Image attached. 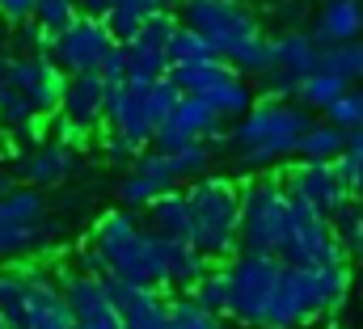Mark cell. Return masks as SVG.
Returning a JSON list of instances; mask_svg holds the SVG:
<instances>
[{
	"instance_id": "cell-1",
	"label": "cell",
	"mask_w": 363,
	"mask_h": 329,
	"mask_svg": "<svg viewBox=\"0 0 363 329\" xmlns=\"http://www.w3.org/2000/svg\"><path fill=\"white\" fill-rule=\"evenodd\" d=\"M178 26L194 30L237 77H262L271 64V34L250 0H182Z\"/></svg>"
},
{
	"instance_id": "cell-2",
	"label": "cell",
	"mask_w": 363,
	"mask_h": 329,
	"mask_svg": "<svg viewBox=\"0 0 363 329\" xmlns=\"http://www.w3.org/2000/svg\"><path fill=\"white\" fill-rule=\"evenodd\" d=\"M351 291H355V266L351 262L321 266V270L283 266L262 329H304V325H317V321H330L334 313L347 308Z\"/></svg>"
},
{
	"instance_id": "cell-3",
	"label": "cell",
	"mask_w": 363,
	"mask_h": 329,
	"mask_svg": "<svg viewBox=\"0 0 363 329\" xmlns=\"http://www.w3.org/2000/svg\"><path fill=\"white\" fill-rule=\"evenodd\" d=\"M308 127H313V114H308L304 106H296V101H262V97H258L254 110H250L241 123H233V131H228V152H233L237 169L262 177V173L274 169L279 161L296 157L300 135H304Z\"/></svg>"
},
{
	"instance_id": "cell-4",
	"label": "cell",
	"mask_w": 363,
	"mask_h": 329,
	"mask_svg": "<svg viewBox=\"0 0 363 329\" xmlns=\"http://www.w3.org/2000/svg\"><path fill=\"white\" fill-rule=\"evenodd\" d=\"M89 245L106 262V279L140 283V287H161L165 283V241L144 228V220L127 207L101 211L93 220Z\"/></svg>"
},
{
	"instance_id": "cell-5",
	"label": "cell",
	"mask_w": 363,
	"mask_h": 329,
	"mask_svg": "<svg viewBox=\"0 0 363 329\" xmlns=\"http://www.w3.org/2000/svg\"><path fill=\"white\" fill-rule=\"evenodd\" d=\"M190 245L207 262H233L241 253V186L224 173H207L186 190Z\"/></svg>"
},
{
	"instance_id": "cell-6",
	"label": "cell",
	"mask_w": 363,
	"mask_h": 329,
	"mask_svg": "<svg viewBox=\"0 0 363 329\" xmlns=\"http://www.w3.org/2000/svg\"><path fill=\"white\" fill-rule=\"evenodd\" d=\"M178 89L165 81H152V84H114L110 89V101H106V131H114V135H123L131 148H148L152 144V135H157V127L165 123V114L178 106Z\"/></svg>"
},
{
	"instance_id": "cell-7",
	"label": "cell",
	"mask_w": 363,
	"mask_h": 329,
	"mask_svg": "<svg viewBox=\"0 0 363 329\" xmlns=\"http://www.w3.org/2000/svg\"><path fill=\"white\" fill-rule=\"evenodd\" d=\"M291 194L283 177H250L241 186V253H267L274 257L287 233Z\"/></svg>"
},
{
	"instance_id": "cell-8",
	"label": "cell",
	"mask_w": 363,
	"mask_h": 329,
	"mask_svg": "<svg viewBox=\"0 0 363 329\" xmlns=\"http://www.w3.org/2000/svg\"><path fill=\"white\" fill-rule=\"evenodd\" d=\"M321 68V47L313 43L308 30H279L271 34V64L258 77L254 93L262 101H296L300 81Z\"/></svg>"
},
{
	"instance_id": "cell-9",
	"label": "cell",
	"mask_w": 363,
	"mask_h": 329,
	"mask_svg": "<svg viewBox=\"0 0 363 329\" xmlns=\"http://www.w3.org/2000/svg\"><path fill=\"white\" fill-rule=\"evenodd\" d=\"M274 262L291 266V270H321V266H342L347 253H342V245H338V237H334L325 216H317L313 207L291 199L287 233H283V245L274 253Z\"/></svg>"
},
{
	"instance_id": "cell-10",
	"label": "cell",
	"mask_w": 363,
	"mask_h": 329,
	"mask_svg": "<svg viewBox=\"0 0 363 329\" xmlns=\"http://www.w3.org/2000/svg\"><path fill=\"white\" fill-rule=\"evenodd\" d=\"M279 274H283V266L274 257H267V253H237L228 262V279H233V308H228V317L237 325L262 329Z\"/></svg>"
},
{
	"instance_id": "cell-11",
	"label": "cell",
	"mask_w": 363,
	"mask_h": 329,
	"mask_svg": "<svg viewBox=\"0 0 363 329\" xmlns=\"http://www.w3.org/2000/svg\"><path fill=\"white\" fill-rule=\"evenodd\" d=\"M64 84H68V77L55 68V60H51V55H9L4 89H13L17 97H26V101H30V110H34L38 118L60 114Z\"/></svg>"
},
{
	"instance_id": "cell-12",
	"label": "cell",
	"mask_w": 363,
	"mask_h": 329,
	"mask_svg": "<svg viewBox=\"0 0 363 329\" xmlns=\"http://www.w3.org/2000/svg\"><path fill=\"white\" fill-rule=\"evenodd\" d=\"M114 34L106 30V21H89V17H77L55 43H51V60L64 77H89L101 72V64L110 60L114 51Z\"/></svg>"
},
{
	"instance_id": "cell-13",
	"label": "cell",
	"mask_w": 363,
	"mask_h": 329,
	"mask_svg": "<svg viewBox=\"0 0 363 329\" xmlns=\"http://www.w3.org/2000/svg\"><path fill=\"white\" fill-rule=\"evenodd\" d=\"M81 169H85V161H81L77 148H68V144H60V140H43L38 148L17 152V161H13V182H21V186L47 194V190H64L68 182H77Z\"/></svg>"
},
{
	"instance_id": "cell-14",
	"label": "cell",
	"mask_w": 363,
	"mask_h": 329,
	"mask_svg": "<svg viewBox=\"0 0 363 329\" xmlns=\"http://www.w3.org/2000/svg\"><path fill=\"white\" fill-rule=\"evenodd\" d=\"M224 123L211 114V106L203 97H178V106L165 114V123L157 127L152 135V148L157 152H178V148H190V144H216L224 140Z\"/></svg>"
},
{
	"instance_id": "cell-15",
	"label": "cell",
	"mask_w": 363,
	"mask_h": 329,
	"mask_svg": "<svg viewBox=\"0 0 363 329\" xmlns=\"http://www.w3.org/2000/svg\"><path fill=\"white\" fill-rule=\"evenodd\" d=\"M174 30H178V17H174V9H165V13H157L131 43H123L127 81L131 84H152L169 72V38H174Z\"/></svg>"
},
{
	"instance_id": "cell-16",
	"label": "cell",
	"mask_w": 363,
	"mask_h": 329,
	"mask_svg": "<svg viewBox=\"0 0 363 329\" xmlns=\"http://www.w3.org/2000/svg\"><path fill=\"white\" fill-rule=\"evenodd\" d=\"M178 173H174V161H169V152H140L131 169H123V177H118V186H114V194H118V203L127 207V211H148L161 194H169V190H178Z\"/></svg>"
},
{
	"instance_id": "cell-17",
	"label": "cell",
	"mask_w": 363,
	"mask_h": 329,
	"mask_svg": "<svg viewBox=\"0 0 363 329\" xmlns=\"http://www.w3.org/2000/svg\"><path fill=\"white\" fill-rule=\"evenodd\" d=\"M283 186H287V194L296 199V203H304V207H313L317 216H334L347 199H351V190L342 186V177H338V169L334 164H308L300 161L296 169H287L283 173Z\"/></svg>"
},
{
	"instance_id": "cell-18",
	"label": "cell",
	"mask_w": 363,
	"mask_h": 329,
	"mask_svg": "<svg viewBox=\"0 0 363 329\" xmlns=\"http://www.w3.org/2000/svg\"><path fill=\"white\" fill-rule=\"evenodd\" d=\"M106 101H110V84L101 72H89V77H68L64 84V101H60V123H72L81 131H97L106 123Z\"/></svg>"
},
{
	"instance_id": "cell-19",
	"label": "cell",
	"mask_w": 363,
	"mask_h": 329,
	"mask_svg": "<svg viewBox=\"0 0 363 329\" xmlns=\"http://www.w3.org/2000/svg\"><path fill=\"white\" fill-rule=\"evenodd\" d=\"M313 43L321 51L342 47V43H359L363 38V0H321L308 26Z\"/></svg>"
},
{
	"instance_id": "cell-20",
	"label": "cell",
	"mask_w": 363,
	"mask_h": 329,
	"mask_svg": "<svg viewBox=\"0 0 363 329\" xmlns=\"http://www.w3.org/2000/svg\"><path fill=\"white\" fill-rule=\"evenodd\" d=\"M60 291H64L68 313H72V321H77V325L118 317V313H114V300H110L106 279H93V274H81V270H64V274H60Z\"/></svg>"
},
{
	"instance_id": "cell-21",
	"label": "cell",
	"mask_w": 363,
	"mask_h": 329,
	"mask_svg": "<svg viewBox=\"0 0 363 329\" xmlns=\"http://www.w3.org/2000/svg\"><path fill=\"white\" fill-rule=\"evenodd\" d=\"M211 262L190 245V241H165V283L161 291H174V296H190V287L203 279Z\"/></svg>"
},
{
	"instance_id": "cell-22",
	"label": "cell",
	"mask_w": 363,
	"mask_h": 329,
	"mask_svg": "<svg viewBox=\"0 0 363 329\" xmlns=\"http://www.w3.org/2000/svg\"><path fill=\"white\" fill-rule=\"evenodd\" d=\"M144 228L157 233L161 241H190V207H186V194H182V190L161 194V199L144 211Z\"/></svg>"
},
{
	"instance_id": "cell-23",
	"label": "cell",
	"mask_w": 363,
	"mask_h": 329,
	"mask_svg": "<svg viewBox=\"0 0 363 329\" xmlns=\"http://www.w3.org/2000/svg\"><path fill=\"white\" fill-rule=\"evenodd\" d=\"M55 237H64V220H55V216H47L43 224H0V257L38 253Z\"/></svg>"
},
{
	"instance_id": "cell-24",
	"label": "cell",
	"mask_w": 363,
	"mask_h": 329,
	"mask_svg": "<svg viewBox=\"0 0 363 329\" xmlns=\"http://www.w3.org/2000/svg\"><path fill=\"white\" fill-rule=\"evenodd\" d=\"M237 72L220 60H203V64H182V68H169L165 81L178 89L182 97H207L211 89H220L224 81H233Z\"/></svg>"
},
{
	"instance_id": "cell-25",
	"label": "cell",
	"mask_w": 363,
	"mask_h": 329,
	"mask_svg": "<svg viewBox=\"0 0 363 329\" xmlns=\"http://www.w3.org/2000/svg\"><path fill=\"white\" fill-rule=\"evenodd\" d=\"M169 9V0H114V9H110V17H106V30L114 34V43L123 47V43H131L157 13H165Z\"/></svg>"
},
{
	"instance_id": "cell-26",
	"label": "cell",
	"mask_w": 363,
	"mask_h": 329,
	"mask_svg": "<svg viewBox=\"0 0 363 329\" xmlns=\"http://www.w3.org/2000/svg\"><path fill=\"white\" fill-rule=\"evenodd\" d=\"M190 300L203 308V313H211V317H228V308H233V279H228V262H211L207 270H203V279L190 287Z\"/></svg>"
},
{
	"instance_id": "cell-27",
	"label": "cell",
	"mask_w": 363,
	"mask_h": 329,
	"mask_svg": "<svg viewBox=\"0 0 363 329\" xmlns=\"http://www.w3.org/2000/svg\"><path fill=\"white\" fill-rule=\"evenodd\" d=\"M203 101L211 106V114H216L220 123H241V118L254 110L258 93H254V84L245 81V77H233V81H224L220 89H211Z\"/></svg>"
},
{
	"instance_id": "cell-28",
	"label": "cell",
	"mask_w": 363,
	"mask_h": 329,
	"mask_svg": "<svg viewBox=\"0 0 363 329\" xmlns=\"http://www.w3.org/2000/svg\"><path fill=\"white\" fill-rule=\"evenodd\" d=\"M342 148H347V135L321 118V123H313V127L300 135L296 157H300V161H308V164H334L338 157H342Z\"/></svg>"
},
{
	"instance_id": "cell-29",
	"label": "cell",
	"mask_w": 363,
	"mask_h": 329,
	"mask_svg": "<svg viewBox=\"0 0 363 329\" xmlns=\"http://www.w3.org/2000/svg\"><path fill=\"white\" fill-rule=\"evenodd\" d=\"M330 228H334L338 245H342V253H347V262H351V257L359 262L363 257V203L347 199V203L330 216Z\"/></svg>"
},
{
	"instance_id": "cell-30",
	"label": "cell",
	"mask_w": 363,
	"mask_h": 329,
	"mask_svg": "<svg viewBox=\"0 0 363 329\" xmlns=\"http://www.w3.org/2000/svg\"><path fill=\"white\" fill-rule=\"evenodd\" d=\"M347 89H351L347 81H338V77H330V72H321V68H317L313 77H304V81H300L296 106H304V110H321V114H325V110H330Z\"/></svg>"
},
{
	"instance_id": "cell-31",
	"label": "cell",
	"mask_w": 363,
	"mask_h": 329,
	"mask_svg": "<svg viewBox=\"0 0 363 329\" xmlns=\"http://www.w3.org/2000/svg\"><path fill=\"white\" fill-rule=\"evenodd\" d=\"M321 72H330V77H338L347 84H359L363 81V38L321 51Z\"/></svg>"
},
{
	"instance_id": "cell-32",
	"label": "cell",
	"mask_w": 363,
	"mask_h": 329,
	"mask_svg": "<svg viewBox=\"0 0 363 329\" xmlns=\"http://www.w3.org/2000/svg\"><path fill=\"white\" fill-rule=\"evenodd\" d=\"M77 17H81V13H77V0H38V4H34V13H30V21H34L51 43H55V38H60Z\"/></svg>"
},
{
	"instance_id": "cell-33",
	"label": "cell",
	"mask_w": 363,
	"mask_h": 329,
	"mask_svg": "<svg viewBox=\"0 0 363 329\" xmlns=\"http://www.w3.org/2000/svg\"><path fill=\"white\" fill-rule=\"evenodd\" d=\"M0 317L9 329H21L26 321V270H0Z\"/></svg>"
},
{
	"instance_id": "cell-34",
	"label": "cell",
	"mask_w": 363,
	"mask_h": 329,
	"mask_svg": "<svg viewBox=\"0 0 363 329\" xmlns=\"http://www.w3.org/2000/svg\"><path fill=\"white\" fill-rule=\"evenodd\" d=\"M325 123L330 127H338L342 135H355V131H363V84H351L330 110H325Z\"/></svg>"
},
{
	"instance_id": "cell-35",
	"label": "cell",
	"mask_w": 363,
	"mask_h": 329,
	"mask_svg": "<svg viewBox=\"0 0 363 329\" xmlns=\"http://www.w3.org/2000/svg\"><path fill=\"white\" fill-rule=\"evenodd\" d=\"M169 161H174V173H178V182H199V177H207L211 173V164H216V144H190V148H178V152H169Z\"/></svg>"
},
{
	"instance_id": "cell-36",
	"label": "cell",
	"mask_w": 363,
	"mask_h": 329,
	"mask_svg": "<svg viewBox=\"0 0 363 329\" xmlns=\"http://www.w3.org/2000/svg\"><path fill=\"white\" fill-rule=\"evenodd\" d=\"M334 169H338L342 186L351 190V199L363 203V131L347 135V148H342V157L334 161Z\"/></svg>"
},
{
	"instance_id": "cell-37",
	"label": "cell",
	"mask_w": 363,
	"mask_h": 329,
	"mask_svg": "<svg viewBox=\"0 0 363 329\" xmlns=\"http://www.w3.org/2000/svg\"><path fill=\"white\" fill-rule=\"evenodd\" d=\"M203 60H216V55H211V47H207L194 30L178 26V30H174V38H169V68H182V64H203Z\"/></svg>"
},
{
	"instance_id": "cell-38",
	"label": "cell",
	"mask_w": 363,
	"mask_h": 329,
	"mask_svg": "<svg viewBox=\"0 0 363 329\" xmlns=\"http://www.w3.org/2000/svg\"><path fill=\"white\" fill-rule=\"evenodd\" d=\"M169 321H174V329H228L220 317L203 313L190 296H174L169 300Z\"/></svg>"
},
{
	"instance_id": "cell-39",
	"label": "cell",
	"mask_w": 363,
	"mask_h": 329,
	"mask_svg": "<svg viewBox=\"0 0 363 329\" xmlns=\"http://www.w3.org/2000/svg\"><path fill=\"white\" fill-rule=\"evenodd\" d=\"M30 123H38V114L30 110V101L17 97L13 89H4V93H0V131H4V135H17V131L30 127Z\"/></svg>"
},
{
	"instance_id": "cell-40",
	"label": "cell",
	"mask_w": 363,
	"mask_h": 329,
	"mask_svg": "<svg viewBox=\"0 0 363 329\" xmlns=\"http://www.w3.org/2000/svg\"><path fill=\"white\" fill-rule=\"evenodd\" d=\"M13 47H17V55H51V38L34 21L13 26Z\"/></svg>"
},
{
	"instance_id": "cell-41",
	"label": "cell",
	"mask_w": 363,
	"mask_h": 329,
	"mask_svg": "<svg viewBox=\"0 0 363 329\" xmlns=\"http://www.w3.org/2000/svg\"><path fill=\"white\" fill-rule=\"evenodd\" d=\"M101 157L114 164V169H131V164H135V157H140V148H131L123 135L106 131V135H101Z\"/></svg>"
},
{
	"instance_id": "cell-42",
	"label": "cell",
	"mask_w": 363,
	"mask_h": 329,
	"mask_svg": "<svg viewBox=\"0 0 363 329\" xmlns=\"http://www.w3.org/2000/svg\"><path fill=\"white\" fill-rule=\"evenodd\" d=\"M34 4H38V0H0V21H4V26H21V21H30Z\"/></svg>"
},
{
	"instance_id": "cell-43",
	"label": "cell",
	"mask_w": 363,
	"mask_h": 329,
	"mask_svg": "<svg viewBox=\"0 0 363 329\" xmlns=\"http://www.w3.org/2000/svg\"><path fill=\"white\" fill-rule=\"evenodd\" d=\"M101 77H106V84H110V89L127 81V55H123V47H114V51H110V60L101 64Z\"/></svg>"
},
{
	"instance_id": "cell-44",
	"label": "cell",
	"mask_w": 363,
	"mask_h": 329,
	"mask_svg": "<svg viewBox=\"0 0 363 329\" xmlns=\"http://www.w3.org/2000/svg\"><path fill=\"white\" fill-rule=\"evenodd\" d=\"M110 9H114V0H77V13L89 17V21H106Z\"/></svg>"
},
{
	"instance_id": "cell-45",
	"label": "cell",
	"mask_w": 363,
	"mask_h": 329,
	"mask_svg": "<svg viewBox=\"0 0 363 329\" xmlns=\"http://www.w3.org/2000/svg\"><path fill=\"white\" fill-rule=\"evenodd\" d=\"M4 72H9V34H4V21H0V93H4Z\"/></svg>"
},
{
	"instance_id": "cell-46",
	"label": "cell",
	"mask_w": 363,
	"mask_h": 329,
	"mask_svg": "<svg viewBox=\"0 0 363 329\" xmlns=\"http://www.w3.org/2000/svg\"><path fill=\"white\" fill-rule=\"evenodd\" d=\"M13 186H17V182H13V173H9V169H4V164H0V194H9V190H13Z\"/></svg>"
},
{
	"instance_id": "cell-47",
	"label": "cell",
	"mask_w": 363,
	"mask_h": 329,
	"mask_svg": "<svg viewBox=\"0 0 363 329\" xmlns=\"http://www.w3.org/2000/svg\"><path fill=\"white\" fill-rule=\"evenodd\" d=\"M355 291L363 296V257H359V266H355Z\"/></svg>"
},
{
	"instance_id": "cell-48",
	"label": "cell",
	"mask_w": 363,
	"mask_h": 329,
	"mask_svg": "<svg viewBox=\"0 0 363 329\" xmlns=\"http://www.w3.org/2000/svg\"><path fill=\"white\" fill-rule=\"evenodd\" d=\"M0 329H9V321H4V317H0Z\"/></svg>"
},
{
	"instance_id": "cell-49",
	"label": "cell",
	"mask_w": 363,
	"mask_h": 329,
	"mask_svg": "<svg viewBox=\"0 0 363 329\" xmlns=\"http://www.w3.org/2000/svg\"><path fill=\"white\" fill-rule=\"evenodd\" d=\"M317 329H334V325H317Z\"/></svg>"
}]
</instances>
